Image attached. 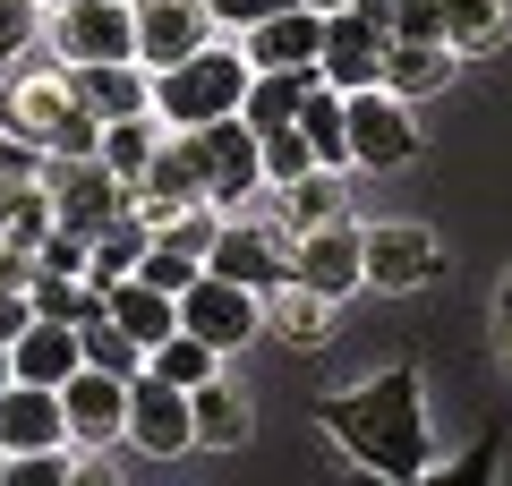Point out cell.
<instances>
[{
	"instance_id": "6da1fadb",
	"label": "cell",
	"mask_w": 512,
	"mask_h": 486,
	"mask_svg": "<svg viewBox=\"0 0 512 486\" xmlns=\"http://www.w3.org/2000/svg\"><path fill=\"white\" fill-rule=\"evenodd\" d=\"M316 427L350 452L359 469H376L384 486H419L427 469V393H419V367H384L376 384L359 393H325L316 401Z\"/></svg>"
},
{
	"instance_id": "7a4b0ae2",
	"label": "cell",
	"mask_w": 512,
	"mask_h": 486,
	"mask_svg": "<svg viewBox=\"0 0 512 486\" xmlns=\"http://www.w3.org/2000/svg\"><path fill=\"white\" fill-rule=\"evenodd\" d=\"M146 77H154V120L205 128V120H231L239 111V94H248V52L205 43V52L171 60V69H146Z\"/></svg>"
},
{
	"instance_id": "3957f363",
	"label": "cell",
	"mask_w": 512,
	"mask_h": 486,
	"mask_svg": "<svg viewBox=\"0 0 512 486\" xmlns=\"http://www.w3.org/2000/svg\"><path fill=\"white\" fill-rule=\"evenodd\" d=\"M0 137H26L35 154H94L103 120L69 94V77H9L0 86Z\"/></svg>"
},
{
	"instance_id": "277c9868",
	"label": "cell",
	"mask_w": 512,
	"mask_h": 486,
	"mask_svg": "<svg viewBox=\"0 0 512 486\" xmlns=\"http://www.w3.org/2000/svg\"><path fill=\"white\" fill-rule=\"evenodd\" d=\"M342 128H350V162H359V171H410V162L427 154V137H419V120H410V103H393L384 86L342 94Z\"/></svg>"
},
{
	"instance_id": "5b68a950",
	"label": "cell",
	"mask_w": 512,
	"mask_h": 486,
	"mask_svg": "<svg viewBox=\"0 0 512 486\" xmlns=\"http://www.w3.org/2000/svg\"><path fill=\"white\" fill-rule=\"evenodd\" d=\"M180 154H188V171H197V188H205V205H239V197H256V128L239 120H205V128H180Z\"/></svg>"
},
{
	"instance_id": "8992f818",
	"label": "cell",
	"mask_w": 512,
	"mask_h": 486,
	"mask_svg": "<svg viewBox=\"0 0 512 486\" xmlns=\"http://www.w3.org/2000/svg\"><path fill=\"white\" fill-rule=\"evenodd\" d=\"M35 180H43V197H52V222L60 231H86V239L128 205V180H111L94 154H43Z\"/></svg>"
},
{
	"instance_id": "52a82bcc",
	"label": "cell",
	"mask_w": 512,
	"mask_h": 486,
	"mask_svg": "<svg viewBox=\"0 0 512 486\" xmlns=\"http://www.w3.org/2000/svg\"><path fill=\"white\" fill-rule=\"evenodd\" d=\"M52 52L60 69H86V60H137V9L128 0H69L52 9Z\"/></svg>"
},
{
	"instance_id": "ba28073f",
	"label": "cell",
	"mask_w": 512,
	"mask_h": 486,
	"mask_svg": "<svg viewBox=\"0 0 512 486\" xmlns=\"http://www.w3.org/2000/svg\"><path fill=\"white\" fill-rule=\"evenodd\" d=\"M120 435L146 452V461H180V452H197V435H188V384H163L154 367H137V376H128Z\"/></svg>"
},
{
	"instance_id": "9c48e42d",
	"label": "cell",
	"mask_w": 512,
	"mask_h": 486,
	"mask_svg": "<svg viewBox=\"0 0 512 486\" xmlns=\"http://www.w3.org/2000/svg\"><path fill=\"white\" fill-rule=\"evenodd\" d=\"M444 273V248L427 222H376V231H359V282L376 290H427Z\"/></svg>"
},
{
	"instance_id": "30bf717a",
	"label": "cell",
	"mask_w": 512,
	"mask_h": 486,
	"mask_svg": "<svg viewBox=\"0 0 512 486\" xmlns=\"http://www.w3.org/2000/svg\"><path fill=\"white\" fill-rule=\"evenodd\" d=\"M256 324H265V299L239 290V282H222V273H197V282L180 290V333H197V342H214V350L256 342Z\"/></svg>"
},
{
	"instance_id": "8fae6325",
	"label": "cell",
	"mask_w": 512,
	"mask_h": 486,
	"mask_svg": "<svg viewBox=\"0 0 512 486\" xmlns=\"http://www.w3.org/2000/svg\"><path fill=\"white\" fill-rule=\"evenodd\" d=\"M60 418H69V452H77V461H86L94 444H120L128 376H103V367H77V376H60Z\"/></svg>"
},
{
	"instance_id": "7c38bea8",
	"label": "cell",
	"mask_w": 512,
	"mask_h": 486,
	"mask_svg": "<svg viewBox=\"0 0 512 486\" xmlns=\"http://www.w3.org/2000/svg\"><path fill=\"white\" fill-rule=\"evenodd\" d=\"M291 282H308L316 299H350L359 290V222H316V231H291Z\"/></svg>"
},
{
	"instance_id": "4fadbf2b",
	"label": "cell",
	"mask_w": 512,
	"mask_h": 486,
	"mask_svg": "<svg viewBox=\"0 0 512 486\" xmlns=\"http://www.w3.org/2000/svg\"><path fill=\"white\" fill-rule=\"evenodd\" d=\"M128 9H137V69H171V60L214 43L205 0H128Z\"/></svg>"
},
{
	"instance_id": "5bb4252c",
	"label": "cell",
	"mask_w": 512,
	"mask_h": 486,
	"mask_svg": "<svg viewBox=\"0 0 512 486\" xmlns=\"http://www.w3.org/2000/svg\"><path fill=\"white\" fill-rule=\"evenodd\" d=\"M205 273H222V282L256 290V299H274L282 282H291V248H282V231H214V248H205Z\"/></svg>"
},
{
	"instance_id": "9a60e30c",
	"label": "cell",
	"mask_w": 512,
	"mask_h": 486,
	"mask_svg": "<svg viewBox=\"0 0 512 486\" xmlns=\"http://www.w3.org/2000/svg\"><path fill=\"white\" fill-rule=\"evenodd\" d=\"M376 69H384V35L359 18V9H333L325 18V52H316V77H325L333 94H359V86H376Z\"/></svg>"
},
{
	"instance_id": "2e32d148",
	"label": "cell",
	"mask_w": 512,
	"mask_h": 486,
	"mask_svg": "<svg viewBox=\"0 0 512 486\" xmlns=\"http://www.w3.org/2000/svg\"><path fill=\"white\" fill-rule=\"evenodd\" d=\"M43 444H69L60 384H26V376H9V384H0V452H43Z\"/></svg>"
},
{
	"instance_id": "e0dca14e",
	"label": "cell",
	"mask_w": 512,
	"mask_h": 486,
	"mask_svg": "<svg viewBox=\"0 0 512 486\" xmlns=\"http://www.w3.org/2000/svg\"><path fill=\"white\" fill-rule=\"evenodd\" d=\"M239 52H248V69H316V52H325V18L316 9H274V18H256L248 35H239Z\"/></svg>"
},
{
	"instance_id": "ac0fdd59",
	"label": "cell",
	"mask_w": 512,
	"mask_h": 486,
	"mask_svg": "<svg viewBox=\"0 0 512 486\" xmlns=\"http://www.w3.org/2000/svg\"><path fill=\"white\" fill-rule=\"evenodd\" d=\"M69 94L94 120H137V111H154V77L137 60H86V69H69Z\"/></svg>"
},
{
	"instance_id": "d6986e66",
	"label": "cell",
	"mask_w": 512,
	"mask_h": 486,
	"mask_svg": "<svg viewBox=\"0 0 512 486\" xmlns=\"http://www.w3.org/2000/svg\"><path fill=\"white\" fill-rule=\"evenodd\" d=\"M103 316L120 324V333H137V342H163V333H180V299L171 290H154L146 273H120V282H103Z\"/></svg>"
},
{
	"instance_id": "ffe728a7",
	"label": "cell",
	"mask_w": 512,
	"mask_h": 486,
	"mask_svg": "<svg viewBox=\"0 0 512 486\" xmlns=\"http://www.w3.org/2000/svg\"><path fill=\"white\" fill-rule=\"evenodd\" d=\"M86 367V350H77V324H52V316H26V333L9 342V376L26 384H60Z\"/></svg>"
},
{
	"instance_id": "44dd1931",
	"label": "cell",
	"mask_w": 512,
	"mask_h": 486,
	"mask_svg": "<svg viewBox=\"0 0 512 486\" xmlns=\"http://www.w3.org/2000/svg\"><path fill=\"white\" fill-rule=\"evenodd\" d=\"M504 35H512L504 0H436V43H444L453 60H487V52H504Z\"/></svg>"
},
{
	"instance_id": "7402d4cb",
	"label": "cell",
	"mask_w": 512,
	"mask_h": 486,
	"mask_svg": "<svg viewBox=\"0 0 512 486\" xmlns=\"http://www.w3.org/2000/svg\"><path fill=\"white\" fill-rule=\"evenodd\" d=\"M376 86L393 94V103H427V94L453 86V52H444V43H384Z\"/></svg>"
},
{
	"instance_id": "603a6c76",
	"label": "cell",
	"mask_w": 512,
	"mask_h": 486,
	"mask_svg": "<svg viewBox=\"0 0 512 486\" xmlns=\"http://www.w3.org/2000/svg\"><path fill=\"white\" fill-rule=\"evenodd\" d=\"M188 435H197V452H239L248 444V401H239L222 376L188 384Z\"/></svg>"
},
{
	"instance_id": "cb8c5ba5",
	"label": "cell",
	"mask_w": 512,
	"mask_h": 486,
	"mask_svg": "<svg viewBox=\"0 0 512 486\" xmlns=\"http://www.w3.org/2000/svg\"><path fill=\"white\" fill-rule=\"evenodd\" d=\"M316 86V69H248V94H239V120L265 137V128H291L299 120V94Z\"/></svg>"
},
{
	"instance_id": "d4e9b609",
	"label": "cell",
	"mask_w": 512,
	"mask_h": 486,
	"mask_svg": "<svg viewBox=\"0 0 512 486\" xmlns=\"http://www.w3.org/2000/svg\"><path fill=\"white\" fill-rule=\"evenodd\" d=\"M299 137H308V154L316 162H325V171H342V162H350V128H342V94H333L325 86V77H316V86L308 94H299Z\"/></svg>"
},
{
	"instance_id": "484cf974",
	"label": "cell",
	"mask_w": 512,
	"mask_h": 486,
	"mask_svg": "<svg viewBox=\"0 0 512 486\" xmlns=\"http://www.w3.org/2000/svg\"><path fill=\"white\" fill-rule=\"evenodd\" d=\"M94 162H103L111 180H137L154 162V111H137V120H103V137H94Z\"/></svg>"
},
{
	"instance_id": "4316f807",
	"label": "cell",
	"mask_w": 512,
	"mask_h": 486,
	"mask_svg": "<svg viewBox=\"0 0 512 486\" xmlns=\"http://www.w3.org/2000/svg\"><path fill=\"white\" fill-rule=\"evenodd\" d=\"M146 367H154L163 384H205V376H222V350L197 342V333H163V342L146 350Z\"/></svg>"
},
{
	"instance_id": "83f0119b",
	"label": "cell",
	"mask_w": 512,
	"mask_h": 486,
	"mask_svg": "<svg viewBox=\"0 0 512 486\" xmlns=\"http://www.w3.org/2000/svg\"><path fill=\"white\" fill-rule=\"evenodd\" d=\"M77 350H86V367H103V376H137V367H146V342L120 333L111 316H86V324H77Z\"/></svg>"
},
{
	"instance_id": "f1b7e54d",
	"label": "cell",
	"mask_w": 512,
	"mask_h": 486,
	"mask_svg": "<svg viewBox=\"0 0 512 486\" xmlns=\"http://www.w3.org/2000/svg\"><path fill=\"white\" fill-rule=\"evenodd\" d=\"M282 214H291V231L333 222V214H342V180H333V171H299V180L282 188Z\"/></svg>"
},
{
	"instance_id": "f546056e",
	"label": "cell",
	"mask_w": 512,
	"mask_h": 486,
	"mask_svg": "<svg viewBox=\"0 0 512 486\" xmlns=\"http://www.w3.org/2000/svg\"><path fill=\"white\" fill-rule=\"evenodd\" d=\"M256 171H265L274 188H291L299 171H325V162L308 154V137H299V128H265V137H256Z\"/></svg>"
},
{
	"instance_id": "4dcf8cb0",
	"label": "cell",
	"mask_w": 512,
	"mask_h": 486,
	"mask_svg": "<svg viewBox=\"0 0 512 486\" xmlns=\"http://www.w3.org/2000/svg\"><path fill=\"white\" fill-rule=\"evenodd\" d=\"M137 273H146L154 290H171V299H180V290L197 282L205 265H197V256H180V248H171V239H146V256H137Z\"/></svg>"
},
{
	"instance_id": "1f68e13d",
	"label": "cell",
	"mask_w": 512,
	"mask_h": 486,
	"mask_svg": "<svg viewBox=\"0 0 512 486\" xmlns=\"http://www.w3.org/2000/svg\"><path fill=\"white\" fill-rule=\"evenodd\" d=\"M274 299H282V307H274V324H282V333H291V342H316V333H325V299H316L308 282H299V290L282 282Z\"/></svg>"
},
{
	"instance_id": "d6a6232c",
	"label": "cell",
	"mask_w": 512,
	"mask_h": 486,
	"mask_svg": "<svg viewBox=\"0 0 512 486\" xmlns=\"http://www.w3.org/2000/svg\"><path fill=\"white\" fill-rule=\"evenodd\" d=\"M86 248H94L86 231H60V222H52V231L35 239V265L43 273H86Z\"/></svg>"
},
{
	"instance_id": "836d02e7",
	"label": "cell",
	"mask_w": 512,
	"mask_h": 486,
	"mask_svg": "<svg viewBox=\"0 0 512 486\" xmlns=\"http://www.w3.org/2000/svg\"><path fill=\"white\" fill-rule=\"evenodd\" d=\"M35 9H43V0H0V60H18L26 43L43 35V26H35Z\"/></svg>"
},
{
	"instance_id": "e575fe53",
	"label": "cell",
	"mask_w": 512,
	"mask_h": 486,
	"mask_svg": "<svg viewBox=\"0 0 512 486\" xmlns=\"http://www.w3.org/2000/svg\"><path fill=\"white\" fill-rule=\"evenodd\" d=\"M274 9H291V0H205V18L231 26V35H248L256 18H274Z\"/></svg>"
},
{
	"instance_id": "d590c367",
	"label": "cell",
	"mask_w": 512,
	"mask_h": 486,
	"mask_svg": "<svg viewBox=\"0 0 512 486\" xmlns=\"http://www.w3.org/2000/svg\"><path fill=\"white\" fill-rule=\"evenodd\" d=\"M35 171H43V154L26 137H0V188H35Z\"/></svg>"
},
{
	"instance_id": "8d00e7d4",
	"label": "cell",
	"mask_w": 512,
	"mask_h": 486,
	"mask_svg": "<svg viewBox=\"0 0 512 486\" xmlns=\"http://www.w3.org/2000/svg\"><path fill=\"white\" fill-rule=\"evenodd\" d=\"M26 316H35V307H26V290L9 282V290H0V350H9V342L26 333Z\"/></svg>"
},
{
	"instance_id": "74e56055",
	"label": "cell",
	"mask_w": 512,
	"mask_h": 486,
	"mask_svg": "<svg viewBox=\"0 0 512 486\" xmlns=\"http://www.w3.org/2000/svg\"><path fill=\"white\" fill-rule=\"evenodd\" d=\"M487 469H495V452H487V444H478V452H461V461H453V469H427V478H487Z\"/></svg>"
},
{
	"instance_id": "f35d334b",
	"label": "cell",
	"mask_w": 512,
	"mask_h": 486,
	"mask_svg": "<svg viewBox=\"0 0 512 486\" xmlns=\"http://www.w3.org/2000/svg\"><path fill=\"white\" fill-rule=\"evenodd\" d=\"M299 9H316V18H333V9H350V0H299Z\"/></svg>"
},
{
	"instance_id": "ab89813d",
	"label": "cell",
	"mask_w": 512,
	"mask_h": 486,
	"mask_svg": "<svg viewBox=\"0 0 512 486\" xmlns=\"http://www.w3.org/2000/svg\"><path fill=\"white\" fill-rule=\"evenodd\" d=\"M0 384H9V350H0Z\"/></svg>"
},
{
	"instance_id": "60d3db41",
	"label": "cell",
	"mask_w": 512,
	"mask_h": 486,
	"mask_svg": "<svg viewBox=\"0 0 512 486\" xmlns=\"http://www.w3.org/2000/svg\"><path fill=\"white\" fill-rule=\"evenodd\" d=\"M43 9H69V0H43Z\"/></svg>"
}]
</instances>
